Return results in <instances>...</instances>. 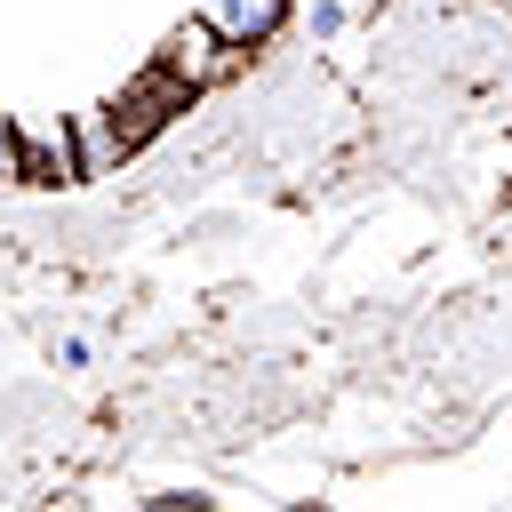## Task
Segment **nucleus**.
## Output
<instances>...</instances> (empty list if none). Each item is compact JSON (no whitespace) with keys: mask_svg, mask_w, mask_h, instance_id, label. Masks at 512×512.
Wrapping results in <instances>:
<instances>
[{"mask_svg":"<svg viewBox=\"0 0 512 512\" xmlns=\"http://www.w3.org/2000/svg\"><path fill=\"white\" fill-rule=\"evenodd\" d=\"M288 8L296 0H208V24L224 32V48H264L288 32Z\"/></svg>","mask_w":512,"mask_h":512,"instance_id":"3","label":"nucleus"},{"mask_svg":"<svg viewBox=\"0 0 512 512\" xmlns=\"http://www.w3.org/2000/svg\"><path fill=\"white\" fill-rule=\"evenodd\" d=\"M232 56H240V48H224V32H216L208 16H184V24L168 32L160 72H168L176 88H208V80H224V72H232Z\"/></svg>","mask_w":512,"mask_h":512,"instance_id":"2","label":"nucleus"},{"mask_svg":"<svg viewBox=\"0 0 512 512\" xmlns=\"http://www.w3.org/2000/svg\"><path fill=\"white\" fill-rule=\"evenodd\" d=\"M336 24H344V16H336V0H320V8H312V32H320V40H336Z\"/></svg>","mask_w":512,"mask_h":512,"instance_id":"7","label":"nucleus"},{"mask_svg":"<svg viewBox=\"0 0 512 512\" xmlns=\"http://www.w3.org/2000/svg\"><path fill=\"white\" fill-rule=\"evenodd\" d=\"M8 184H80V144H72V120H24L16 128V176Z\"/></svg>","mask_w":512,"mask_h":512,"instance_id":"1","label":"nucleus"},{"mask_svg":"<svg viewBox=\"0 0 512 512\" xmlns=\"http://www.w3.org/2000/svg\"><path fill=\"white\" fill-rule=\"evenodd\" d=\"M72 144H80V184L128 160V144H120V128H112V112H80V120H72Z\"/></svg>","mask_w":512,"mask_h":512,"instance_id":"4","label":"nucleus"},{"mask_svg":"<svg viewBox=\"0 0 512 512\" xmlns=\"http://www.w3.org/2000/svg\"><path fill=\"white\" fill-rule=\"evenodd\" d=\"M176 504H184V512H208L216 496H200V488H168V496H152V512H176Z\"/></svg>","mask_w":512,"mask_h":512,"instance_id":"5","label":"nucleus"},{"mask_svg":"<svg viewBox=\"0 0 512 512\" xmlns=\"http://www.w3.org/2000/svg\"><path fill=\"white\" fill-rule=\"evenodd\" d=\"M8 176H16V120L0 112V184H8Z\"/></svg>","mask_w":512,"mask_h":512,"instance_id":"6","label":"nucleus"}]
</instances>
